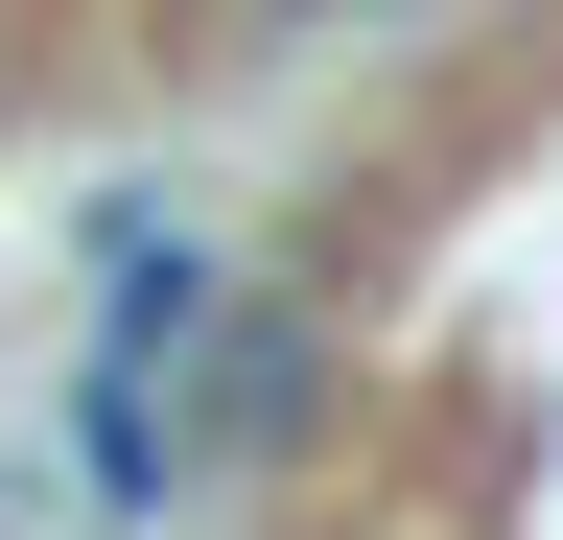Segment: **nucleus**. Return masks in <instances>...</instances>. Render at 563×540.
Listing matches in <instances>:
<instances>
[{"label":"nucleus","instance_id":"nucleus-1","mask_svg":"<svg viewBox=\"0 0 563 540\" xmlns=\"http://www.w3.org/2000/svg\"><path fill=\"white\" fill-rule=\"evenodd\" d=\"M306 376H329V329H306V306H282V329H258V353H235V376H211V447H306Z\"/></svg>","mask_w":563,"mask_h":540}]
</instances>
